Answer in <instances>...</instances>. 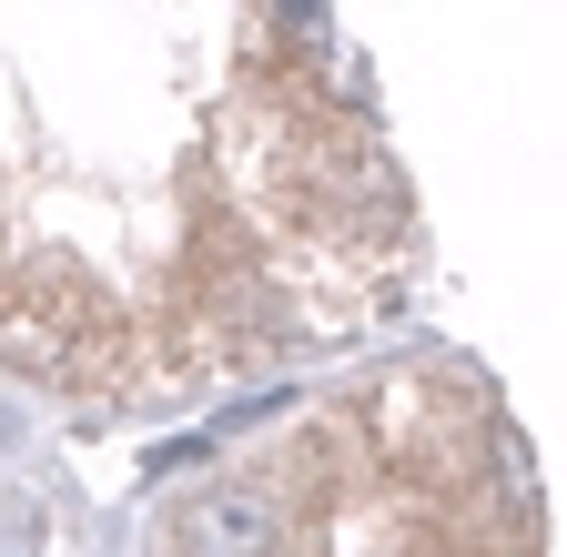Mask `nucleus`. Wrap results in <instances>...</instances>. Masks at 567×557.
Wrapping results in <instances>:
<instances>
[{
    "instance_id": "1",
    "label": "nucleus",
    "mask_w": 567,
    "mask_h": 557,
    "mask_svg": "<svg viewBox=\"0 0 567 557\" xmlns=\"http://www.w3.org/2000/svg\"><path fill=\"white\" fill-rule=\"evenodd\" d=\"M193 547H203V557H254V547H264V507H254V497H213V507L193 517Z\"/></svg>"
},
{
    "instance_id": "2",
    "label": "nucleus",
    "mask_w": 567,
    "mask_h": 557,
    "mask_svg": "<svg viewBox=\"0 0 567 557\" xmlns=\"http://www.w3.org/2000/svg\"><path fill=\"white\" fill-rule=\"evenodd\" d=\"M31 527H41V517H31V497H11V507H0V557H21V547H31Z\"/></svg>"
}]
</instances>
